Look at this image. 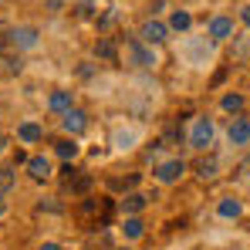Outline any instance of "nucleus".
I'll list each match as a JSON object with an SVG mask.
<instances>
[{
  "instance_id": "20",
  "label": "nucleus",
  "mask_w": 250,
  "mask_h": 250,
  "mask_svg": "<svg viewBox=\"0 0 250 250\" xmlns=\"http://www.w3.org/2000/svg\"><path fill=\"white\" fill-rule=\"evenodd\" d=\"M220 105H223V112H230V115H237V112L244 108V95H227V98H223Z\"/></svg>"
},
{
  "instance_id": "17",
  "label": "nucleus",
  "mask_w": 250,
  "mask_h": 250,
  "mask_svg": "<svg viewBox=\"0 0 250 250\" xmlns=\"http://www.w3.org/2000/svg\"><path fill=\"white\" fill-rule=\"evenodd\" d=\"M14 183H17V172H14L10 166H3L0 169V196H7V193L14 189Z\"/></svg>"
},
{
  "instance_id": "7",
  "label": "nucleus",
  "mask_w": 250,
  "mask_h": 250,
  "mask_svg": "<svg viewBox=\"0 0 250 250\" xmlns=\"http://www.w3.org/2000/svg\"><path fill=\"white\" fill-rule=\"evenodd\" d=\"M227 135H230L233 146H247V142H250V122H247V119H233Z\"/></svg>"
},
{
  "instance_id": "24",
  "label": "nucleus",
  "mask_w": 250,
  "mask_h": 250,
  "mask_svg": "<svg viewBox=\"0 0 250 250\" xmlns=\"http://www.w3.org/2000/svg\"><path fill=\"white\" fill-rule=\"evenodd\" d=\"M47 10H61V0H47Z\"/></svg>"
},
{
  "instance_id": "15",
  "label": "nucleus",
  "mask_w": 250,
  "mask_h": 250,
  "mask_svg": "<svg viewBox=\"0 0 250 250\" xmlns=\"http://www.w3.org/2000/svg\"><path fill=\"white\" fill-rule=\"evenodd\" d=\"M54 152H58V156H61L64 163H71V159L78 156V146H75L71 139H61V142H54Z\"/></svg>"
},
{
  "instance_id": "26",
  "label": "nucleus",
  "mask_w": 250,
  "mask_h": 250,
  "mask_svg": "<svg viewBox=\"0 0 250 250\" xmlns=\"http://www.w3.org/2000/svg\"><path fill=\"white\" fill-rule=\"evenodd\" d=\"M244 172H250V159H247V163H244Z\"/></svg>"
},
{
  "instance_id": "3",
  "label": "nucleus",
  "mask_w": 250,
  "mask_h": 250,
  "mask_svg": "<svg viewBox=\"0 0 250 250\" xmlns=\"http://www.w3.org/2000/svg\"><path fill=\"white\" fill-rule=\"evenodd\" d=\"M139 41H146L149 47L163 44V41H166V24H159V21H146L142 31H139Z\"/></svg>"
},
{
  "instance_id": "25",
  "label": "nucleus",
  "mask_w": 250,
  "mask_h": 250,
  "mask_svg": "<svg viewBox=\"0 0 250 250\" xmlns=\"http://www.w3.org/2000/svg\"><path fill=\"white\" fill-rule=\"evenodd\" d=\"M41 250H61L58 244H41Z\"/></svg>"
},
{
  "instance_id": "27",
  "label": "nucleus",
  "mask_w": 250,
  "mask_h": 250,
  "mask_svg": "<svg viewBox=\"0 0 250 250\" xmlns=\"http://www.w3.org/2000/svg\"><path fill=\"white\" fill-rule=\"evenodd\" d=\"M3 146H7V142H3V135H0V152H3Z\"/></svg>"
},
{
  "instance_id": "12",
  "label": "nucleus",
  "mask_w": 250,
  "mask_h": 250,
  "mask_svg": "<svg viewBox=\"0 0 250 250\" xmlns=\"http://www.w3.org/2000/svg\"><path fill=\"white\" fill-rule=\"evenodd\" d=\"M216 169H220L216 156H203V159H196V176H200V179H213Z\"/></svg>"
},
{
  "instance_id": "18",
  "label": "nucleus",
  "mask_w": 250,
  "mask_h": 250,
  "mask_svg": "<svg viewBox=\"0 0 250 250\" xmlns=\"http://www.w3.org/2000/svg\"><path fill=\"white\" fill-rule=\"evenodd\" d=\"M189 24H193V17H189L186 10H176V14L169 17V27H172V31H186Z\"/></svg>"
},
{
  "instance_id": "22",
  "label": "nucleus",
  "mask_w": 250,
  "mask_h": 250,
  "mask_svg": "<svg viewBox=\"0 0 250 250\" xmlns=\"http://www.w3.org/2000/svg\"><path fill=\"white\" fill-rule=\"evenodd\" d=\"M91 14H95V7H91V3H82V7H78V17H91Z\"/></svg>"
},
{
  "instance_id": "11",
  "label": "nucleus",
  "mask_w": 250,
  "mask_h": 250,
  "mask_svg": "<svg viewBox=\"0 0 250 250\" xmlns=\"http://www.w3.org/2000/svg\"><path fill=\"white\" fill-rule=\"evenodd\" d=\"M27 172H31L34 179H47V176H51V163H47L44 156H34V159H27Z\"/></svg>"
},
{
  "instance_id": "8",
  "label": "nucleus",
  "mask_w": 250,
  "mask_h": 250,
  "mask_svg": "<svg viewBox=\"0 0 250 250\" xmlns=\"http://www.w3.org/2000/svg\"><path fill=\"white\" fill-rule=\"evenodd\" d=\"M10 41L17 47H34L38 44V27H17V31H10Z\"/></svg>"
},
{
  "instance_id": "21",
  "label": "nucleus",
  "mask_w": 250,
  "mask_h": 250,
  "mask_svg": "<svg viewBox=\"0 0 250 250\" xmlns=\"http://www.w3.org/2000/svg\"><path fill=\"white\" fill-rule=\"evenodd\" d=\"M91 189V176H75L71 179V193H88Z\"/></svg>"
},
{
  "instance_id": "23",
  "label": "nucleus",
  "mask_w": 250,
  "mask_h": 250,
  "mask_svg": "<svg viewBox=\"0 0 250 250\" xmlns=\"http://www.w3.org/2000/svg\"><path fill=\"white\" fill-rule=\"evenodd\" d=\"M240 21L250 27V3H244V7H240Z\"/></svg>"
},
{
  "instance_id": "14",
  "label": "nucleus",
  "mask_w": 250,
  "mask_h": 250,
  "mask_svg": "<svg viewBox=\"0 0 250 250\" xmlns=\"http://www.w3.org/2000/svg\"><path fill=\"white\" fill-rule=\"evenodd\" d=\"M240 200H220V207H216V213L223 216V220H237L240 216Z\"/></svg>"
},
{
  "instance_id": "16",
  "label": "nucleus",
  "mask_w": 250,
  "mask_h": 250,
  "mask_svg": "<svg viewBox=\"0 0 250 250\" xmlns=\"http://www.w3.org/2000/svg\"><path fill=\"white\" fill-rule=\"evenodd\" d=\"M125 237H128V240H139V237H142V233H146V223H142V220H139V216H128V220H125Z\"/></svg>"
},
{
  "instance_id": "10",
  "label": "nucleus",
  "mask_w": 250,
  "mask_h": 250,
  "mask_svg": "<svg viewBox=\"0 0 250 250\" xmlns=\"http://www.w3.org/2000/svg\"><path fill=\"white\" fill-rule=\"evenodd\" d=\"M146 203H149V196H142V193H128V196L122 200V213L135 216V213H142V209H146Z\"/></svg>"
},
{
  "instance_id": "9",
  "label": "nucleus",
  "mask_w": 250,
  "mask_h": 250,
  "mask_svg": "<svg viewBox=\"0 0 250 250\" xmlns=\"http://www.w3.org/2000/svg\"><path fill=\"white\" fill-rule=\"evenodd\" d=\"M47 105L54 108V112H71L75 108V102H71V91H51V98H47Z\"/></svg>"
},
{
  "instance_id": "6",
  "label": "nucleus",
  "mask_w": 250,
  "mask_h": 250,
  "mask_svg": "<svg viewBox=\"0 0 250 250\" xmlns=\"http://www.w3.org/2000/svg\"><path fill=\"white\" fill-rule=\"evenodd\" d=\"M209 38H213V41L233 38V21H230V17H213V21H209Z\"/></svg>"
},
{
  "instance_id": "5",
  "label": "nucleus",
  "mask_w": 250,
  "mask_h": 250,
  "mask_svg": "<svg viewBox=\"0 0 250 250\" xmlns=\"http://www.w3.org/2000/svg\"><path fill=\"white\" fill-rule=\"evenodd\" d=\"M61 125H64V132L78 135V132H84V128H88V115H84L82 108H71V112H64V119H61Z\"/></svg>"
},
{
  "instance_id": "2",
  "label": "nucleus",
  "mask_w": 250,
  "mask_h": 250,
  "mask_svg": "<svg viewBox=\"0 0 250 250\" xmlns=\"http://www.w3.org/2000/svg\"><path fill=\"white\" fill-rule=\"evenodd\" d=\"M189 146L200 149V152L213 146V122H209L207 115H196L193 119V125H189Z\"/></svg>"
},
{
  "instance_id": "28",
  "label": "nucleus",
  "mask_w": 250,
  "mask_h": 250,
  "mask_svg": "<svg viewBox=\"0 0 250 250\" xmlns=\"http://www.w3.org/2000/svg\"><path fill=\"white\" fill-rule=\"evenodd\" d=\"M0 216H3V203H0Z\"/></svg>"
},
{
  "instance_id": "19",
  "label": "nucleus",
  "mask_w": 250,
  "mask_h": 250,
  "mask_svg": "<svg viewBox=\"0 0 250 250\" xmlns=\"http://www.w3.org/2000/svg\"><path fill=\"white\" fill-rule=\"evenodd\" d=\"M95 51H98V58H105V61H115V41L102 38V41L95 44Z\"/></svg>"
},
{
  "instance_id": "1",
  "label": "nucleus",
  "mask_w": 250,
  "mask_h": 250,
  "mask_svg": "<svg viewBox=\"0 0 250 250\" xmlns=\"http://www.w3.org/2000/svg\"><path fill=\"white\" fill-rule=\"evenodd\" d=\"M125 61L135 64V68H152V64H156V51H152L146 41L132 38V41L125 44Z\"/></svg>"
},
{
  "instance_id": "4",
  "label": "nucleus",
  "mask_w": 250,
  "mask_h": 250,
  "mask_svg": "<svg viewBox=\"0 0 250 250\" xmlns=\"http://www.w3.org/2000/svg\"><path fill=\"white\" fill-rule=\"evenodd\" d=\"M183 172H186V163L183 159H166V163H159V169H156V179L159 183H176Z\"/></svg>"
},
{
  "instance_id": "13",
  "label": "nucleus",
  "mask_w": 250,
  "mask_h": 250,
  "mask_svg": "<svg viewBox=\"0 0 250 250\" xmlns=\"http://www.w3.org/2000/svg\"><path fill=\"white\" fill-rule=\"evenodd\" d=\"M17 135H21L24 142H41V139H44V128L38 122H24L21 128H17Z\"/></svg>"
}]
</instances>
